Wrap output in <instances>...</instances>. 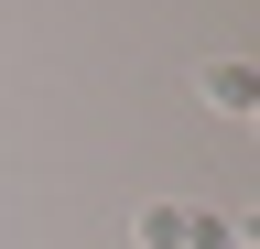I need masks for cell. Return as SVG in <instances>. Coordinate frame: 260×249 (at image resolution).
Returning a JSON list of instances; mask_svg holds the SVG:
<instances>
[{"instance_id":"obj_1","label":"cell","mask_w":260,"mask_h":249,"mask_svg":"<svg viewBox=\"0 0 260 249\" xmlns=\"http://www.w3.org/2000/svg\"><path fill=\"white\" fill-rule=\"evenodd\" d=\"M195 98H206L217 119H260V65H249V54H217V65L195 76Z\"/></svg>"},{"instance_id":"obj_2","label":"cell","mask_w":260,"mask_h":249,"mask_svg":"<svg viewBox=\"0 0 260 249\" xmlns=\"http://www.w3.org/2000/svg\"><path fill=\"white\" fill-rule=\"evenodd\" d=\"M130 238H141V249H195V206H141Z\"/></svg>"}]
</instances>
